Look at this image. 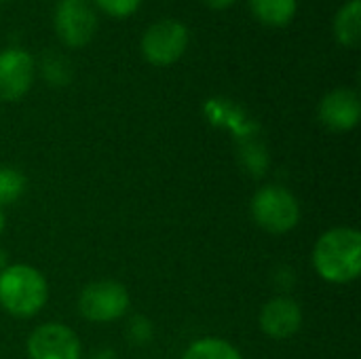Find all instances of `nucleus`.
<instances>
[{
  "mask_svg": "<svg viewBox=\"0 0 361 359\" xmlns=\"http://www.w3.org/2000/svg\"><path fill=\"white\" fill-rule=\"evenodd\" d=\"M317 275L330 284H349L361 273V235L349 226L324 233L313 250Z\"/></svg>",
  "mask_w": 361,
  "mask_h": 359,
  "instance_id": "obj_1",
  "label": "nucleus"
},
{
  "mask_svg": "<svg viewBox=\"0 0 361 359\" xmlns=\"http://www.w3.org/2000/svg\"><path fill=\"white\" fill-rule=\"evenodd\" d=\"M49 296L47 279L30 264H11L0 271V305L15 317L36 315Z\"/></svg>",
  "mask_w": 361,
  "mask_h": 359,
  "instance_id": "obj_2",
  "label": "nucleus"
},
{
  "mask_svg": "<svg viewBox=\"0 0 361 359\" xmlns=\"http://www.w3.org/2000/svg\"><path fill=\"white\" fill-rule=\"evenodd\" d=\"M252 216L260 229L275 235H283L298 224L300 205L290 190L269 184L254 195Z\"/></svg>",
  "mask_w": 361,
  "mask_h": 359,
  "instance_id": "obj_3",
  "label": "nucleus"
},
{
  "mask_svg": "<svg viewBox=\"0 0 361 359\" xmlns=\"http://www.w3.org/2000/svg\"><path fill=\"white\" fill-rule=\"evenodd\" d=\"M127 309H129V292L123 284L112 279H102L85 286L78 298L80 315L95 324L116 322L127 313Z\"/></svg>",
  "mask_w": 361,
  "mask_h": 359,
  "instance_id": "obj_4",
  "label": "nucleus"
},
{
  "mask_svg": "<svg viewBox=\"0 0 361 359\" xmlns=\"http://www.w3.org/2000/svg\"><path fill=\"white\" fill-rule=\"evenodd\" d=\"M186 44V25L176 19H163L146 30L142 38V53L152 66H171L182 57Z\"/></svg>",
  "mask_w": 361,
  "mask_h": 359,
  "instance_id": "obj_5",
  "label": "nucleus"
},
{
  "mask_svg": "<svg viewBox=\"0 0 361 359\" xmlns=\"http://www.w3.org/2000/svg\"><path fill=\"white\" fill-rule=\"evenodd\" d=\"M53 23L63 44L85 47L97 30V15L89 0H59Z\"/></svg>",
  "mask_w": 361,
  "mask_h": 359,
  "instance_id": "obj_6",
  "label": "nucleus"
},
{
  "mask_svg": "<svg viewBox=\"0 0 361 359\" xmlns=\"http://www.w3.org/2000/svg\"><path fill=\"white\" fill-rule=\"evenodd\" d=\"M30 359H80V343L63 324H42L27 339Z\"/></svg>",
  "mask_w": 361,
  "mask_h": 359,
  "instance_id": "obj_7",
  "label": "nucleus"
},
{
  "mask_svg": "<svg viewBox=\"0 0 361 359\" xmlns=\"http://www.w3.org/2000/svg\"><path fill=\"white\" fill-rule=\"evenodd\" d=\"M34 78V59L23 49H4L0 53V97L15 102L23 97Z\"/></svg>",
  "mask_w": 361,
  "mask_h": 359,
  "instance_id": "obj_8",
  "label": "nucleus"
},
{
  "mask_svg": "<svg viewBox=\"0 0 361 359\" xmlns=\"http://www.w3.org/2000/svg\"><path fill=\"white\" fill-rule=\"evenodd\" d=\"M302 326V311L300 305L292 298L277 296L269 300L260 311V328L267 336L286 341L294 336Z\"/></svg>",
  "mask_w": 361,
  "mask_h": 359,
  "instance_id": "obj_9",
  "label": "nucleus"
},
{
  "mask_svg": "<svg viewBox=\"0 0 361 359\" xmlns=\"http://www.w3.org/2000/svg\"><path fill=\"white\" fill-rule=\"evenodd\" d=\"M360 95L353 89H334L319 104V118L332 131H349L360 123Z\"/></svg>",
  "mask_w": 361,
  "mask_h": 359,
  "instance_id": "obj_10",
  "label": "nucleus"
},
{
  "mask_svg": "<svg viewBox=\"0 0 361 359\" xmlns=\"http://www.w3.org/2000/svg\"><path fill=\"white\" fill-rule=\"evenodd\" d=\"M250 6L254 17L271 28H281L296 15V0H250Z\"/></svg>",
  "mask_w": 361,
  "mask_h": 359,
  "instance_id": "obj_11",
  "label": "nucleus"
},
{
  "mask_svg": "<svg viewBox=\"0 0 361 359\" xmlns=\"http://www.w3.org/2000/svg\"><path fill=\"white\" fill-rule=\"evenodd\" d=\"M334 34L341 44L357 47L361 34V0H351L338 11L334 19Z\"/></svg>",
  "mask_w": 361,
  "mask_h": 359,
  "instance_id": "obj_12",
  "label": "nucleus"
},
{
  "mask_svg": "<svg viewBox=\"0 0 361 359\" xmlns=\"http://www.w3.org/2000/svg\"><path fill=\"white\" fill-rule=\"evenodd\" d=\"M182 359H243L241 353L222 339H201L192 343Z\"/></svg>",
  "mask_w": 361,
  "mask_h": 359,
  "instance_id": "obj_13",
  "label": "nucleus"
},
{
  "mask_svg": "<svg viewBox=\"0 0 361 359\" xmlns=\"http://www.w3.org/2000/svg\"><path fill=\"white\" fill-rule=\"evenodd\" d=\"M25 190V178L11 167L0 169V205L15 203Z\"/></svg>",
  "mask_w": 361,
  "mask_h": 359,
  "instance_id": "obj_14",
  "label": "nucleus"
},
{
  "mask_svg": "<svg viewBox=\"0 0 361 359\" xmlns=\"http://www.w3.org/2000/svg\"><path fill=\"white\" fill-rule=\"evenodd\" d=\"M142 0H95V4L112 17H129L137 11Z\"/></svg>",
  "mask_w": 361,
  "mask_h": 359,
  "instance_id": "obj_15",
  "label": "nucleus"
},
{
  "mask_svg": "<svg viewBox=\"0 0 361 359\" xmlns=\"http://www.w3.org/2000/svg\"><path fill=\"white\" fill-rule=\"evenodd\" d=\"M44 74H47V78H49L51 83H55V85L66 83L68 76H70L68 66H66V59L59 57V55H53L51 59H47V63H44Z\"/></svg>",
  "mask_w": 361,
  "mask_h": 359,
  "instance_id": "obj_16",
  "label": "nucleus"
},
{
  "mask_svg": "<svg viewBox=\"0 0 361 359\" xmlns=\"http://www.w3.org/2000/svg\"><path fill=\"white\" fill-rule=\"evenodd\" d=\"M205 4H209L212 8H226V6H231L235 0H203Z\"/></svg>",
  "mask_w": 361,
  "mask_h": 359,
  "instance_id": "obj_17",
  "label": "nucleus"
},
{
  "mask_svg": "<svg viewBox=\"0 0 361 359\" xmlns=\"http://www.w3.org/2000/svg\"><path fill=\"white\" fill-rule=\"evenodd\" d=\"M91 359H116V355H114V351L104 349V351H97V353H95Z\"/></svg>",
  "mask_w": 361,
  "mask_h": 359,
  "instance_id": "obj_18",
  "label": "nucleus"
},
{
  "mask_svg": "<svg viewBox=\"0 0 361 359\" xmlns=\"http://www.w3.org/2000/svg\"><path fill=\"white\" fill-rule=\"evenodd\" d=\"M2 229H4V214H2V207H0V233H2Z\"/></svg>",
  "mask_w": 361,
  "mask_h": 359,
  "instance_id": "obj_19",
  "label": "nucleus"
}]
</instances>
